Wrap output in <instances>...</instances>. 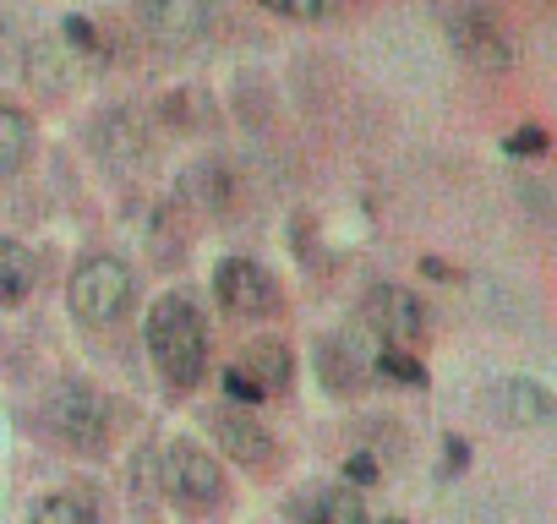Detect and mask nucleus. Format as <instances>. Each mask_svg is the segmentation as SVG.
Instances as JSON below:
<instances>
[{
    "label": "nucleus",
    "mask_w": 557,
    "mask_h": 524,
    "mask_svg": "<svg viewBox=\"0 0 557 524\" xmlns=\"http://www.w3.org/2000/svg\"><path fill=\"white\" fill-rule=\"evenodd\" d=\"M137 301V279L121 257L99 251V257H83L72 269V285H66V307L83 328H115Z\"/></svg>",
    "instance_id": "f03ea898"
},
{
    "label": "nucleus",
    "mask_w": 557,
    "mask_h": 524,
    "mask_svg": "<svg viewBox=\"0 0 557 524\" xmlns=\"http://www.w3.org/2000/svg\"><path fill=\"white\" fill-rule=\"evenodd\" d=\"M61 45L72 50V61H77L83 72H104V66L115 61V50H110L104 28H99L94 17H77V12L61 23Z\"/></svg>",
    "instance_id": "f3484780"
},
{
    "label": "nucleus",
    "mask_w": 557,
    "mask_h": 524,
    "mask_svg": "<svg viewBox=\"0 0 557 524\" xmlns=\"http://www.w3.org/2000/svg\"><path fill=\"white\" fill-rule=\"evenodd\" d=\"M45 415L72 448H88V453L110 448V399L88 377H61L45 399Z\"/></svg>",
    "instance_id": "423d86ee"
},
{
    "label": "nucleus",
    "mask_w": 557,
    "mask_h": 524,
    "mask_svg": "<svg viewBox=\"0 0 557 524\" xmlns=\"http://www.w3.org/2000/svg\"><path fill=\"white\" fill-rule=\"evenodd\" d=\"M39 285V257L17 235H0V307H23Z\"/></svg>",
    "instance_id": "4468645a"
},
{
    "label": "nucleus",
    "mask_w": 557,
    "mask_h": 524,
    "mask_svg": "<svg viewBox=\"0 0 557 524\" xmlns=\"http://www.w3.org/2000/svg\"><path fill=\"white\" fill-rule=\"evenodd\" d=\"M367 328L383 345H421L432 317H426V301L410 296L405 285H372L367 290Z\"/></svg>",
    "instance_id": "1a4fd4ad"
},
{
    "label": "nucleus",
    "mask_w": 557,
    "mask_h": 524,
    "mask_svg": "<svg viewBox=\"0 0 557 524\" xmlns=\"http://www.w3.org/2000/svg\"><path fill=\"white\" fill-rule=\"evenodd\" d=\"M257 7L273 12V17H290V23H323L345 7V0H257Z\"/></svg>",
    "instance_id": "5701e85b"
},
{
    "label": "nucleus",
    "mask_w": 557,
    "mask_h": 524,
    "mask_svg": "<svg viewBox=\"0 0 557 524\" xmlns=\"http://www.w3.org/2000/svg\"><path fill=\"white\" fill-rule=\"evenodd\" d=\"M372 372H377V377H388V383H405V388H421V383H426V366H421L410 350H399V345H383Z\"/></svg>",
    "instance_id": "412c9836"
},
{
    "label": "nucleus",
    "mask_w": 557,
    "mask_h": 524,
    "mask_svg": "<svg viewBox=\"0 0 557 524\" xmlns=\"http://www.w3.org/2000/svg\"><path fill=\"white\" fill-rule=\"evenodd\" d=\"M34 148V115L23 104H0V175H17Z\"/></svg>",
    "instance_id": "a211bd4d"
},
{
    "label": "nucleus",
    "mask_w": 557,
    "mask_h": 524,
    "mask_svg": "<svg viewBox=\"0 0 557 524\" xmlns=\"http://www.w3.org/2000/svg\"><path fill=\"white\" fill-rule=\"evenodd\" d=\"M219 388H224V399H230V410H257L262 399H268V388L235 361V366H224L219 372Z\"/></svg>",
    "instance_id": "4be33fe9"
},
{
    "label": "nucleus",
    "mask_w": 557,
    "mask_h": 524,
    "mask_svg": "<svg viewBox=\"0 0 557 524\" xmlns=\"http://www.w3.org/2000/svg\"><path fill=\"white\" fill-rule=\"evenodd\" d=\"M175 219H181V213H175L170 202H159V208H153L148 246H153V257H159V269H181V257H186V246H191V235H186Z\"/></svg>",
    "instance_id": "aec40b11"
},
{
    "label": "nucleus",
    "mask_w": 557,
    "mask_h": 524,
    "mask_svg": "<svg viewBox=\"0 0 557 524\" xmlns=\"http://www.w3.org/2000/svg\"><path fill=\"white\" fill-rule=\"evenodd\" d=\"M437 23L454 45L459 61H470L475 72H508L513 66V39L503 34V23L481 7V0H437Z\"/></svg>",
    "instance_id": "20e7f679"
},
{
    "label": "nucleus",
    "mask_w": 557,
    "mask_h": 524,
    "mask_svg": "<svg viewBox=\"0 0 557 524\" xmlns=\"http://www.w3.org/2000/svg\"><path fill=\"white\" fill-rule=\"evenodd\" d=\"M143 339H148V361H153L164 388L191 394L202 383V372H208V323H202V307L191 296H159L148 307Z\"/></svg>",
    "instance_id": "f257e3e1"
},
{
    "label": "nucleus",
    "mask_w": 557,
    "mask_h": 524,
    "mask_svg": "<svg viewBox=\"0 0 557 524\" xmlns=\"http://www.w3.org/2000/svg\"><path fill=\"white\" fill-rule=\"evenodd\" d=\"M94 519H99L94 491H50L28 508V524H94Z\"/></svg>",
    "instance_id": "6ab92c4d"
},
{
    "label": "nucleus",
    "mask_w": 557,
    "mask_h": 524,
    "mask_svg": "<svg viewBox=\"0 0 557 524\" xmlns=\"http://www.w3.org/2000/svg\"><path fill=\"white\" fill-rule=\"evenodd\" d=\"M383 524H405V519H383Z\"/></svg>",
    "instance_id": "c85d7f7f"
},
{
    "label": "nucleus",
    "mask_w": 557,
    "mask_h": 524,
    "mask_svg": "<svg viewBox=\"0 0 557 524\" xmlns=\"http://www.w3.org/2000/svg\"><path fill=\"white\" fill-rule=\"evenodd\" d=\"M240 366L268 388V399H273V394H285L290 377H296V355H290V345H285V339H273V334L251 339V345L240 350Z\"/></svg>",
    "instance_id": "2eb2a0df"
},
{
    "label": "nucleus",
    "mask_w": 557,
    "mask_h": 524,
    "mask_svg": "<svg viewBox=\"0 0 557 524\" xmlns=\"http://www.w3.org/2000/svg\"><path fill=\"white\" fill-rule=\"evenodd\" d=\"M23 72H28V83L61 93V88H72V77H77L83 66L72 61V50H66L61 39H34V45H23Z\"/></svg>",
    "instance_id": "dca6fc26"
},
{
    "label": "nucleus",
    "mask_w": 557,
    "mask_h": 524,
    "mask_svg": "<svg viewBox=\"0 0 557 524\" xmlns=\"http://www.w3.org/2000/svg\"><path fill=\"white\" fill-rule=\"evenodd\" d=\"M285 513L296 524H372L361 491H350V486H307L285 502Z\"/></svg>",
    "instance_id": "f8f14e48"
},
{
    "label": "nucleus",
    "mask_w": 557,
    "mask_h": 524,
    "mask_svg": "<svg viewBox=\"0 0 557 524\" xmlns=\"http://www.w3.org/2000/svg\"><path fill=\"white\" fill-rule=\"evenodd\" d=\"M377 475H383L377 453H367V448H361V453H350V459H345V486H350V491H361V486H377Z\"/></svg>",
    "instance_id": "393cba45"
},
{
    "label": "nucleus",
    "mask_w": 557,
    "mask_h": 524,
    "mask_svg": "<svg viewBox=\"0 0 557 524\" xmlns=\"http://www.w3.org/2000/svg\"><path fill=\"white\" fill-rule=\"evenodd\" d=\"M208 437H213V448L224 453V459H235V464H246V470H262V464H273V453H278V442H273V432L251 415V410H208Z\"/></svg>",
    "instance_id": "9b49d317"
},
{
    "label": "nucleus",
    "mask_w": 557,
    "mask_h": 524,
    "mask_svg": "<svg viewBox=\"0 0 557 524\" xmlns=\"http://www.w3.org/2000/svg\"><path fill=\"white\" fill-rule=\"evenodd\" d=\"M88 148H94V159L110 175H143L153 164V121H148V110L132 104V99L104 104L94 115V126H88Z\"/></svg>",
    "instance_id": "7ed1b4c3"
},
{
    "label": "nucleus",
    "mask_w": 557,
    "mask_h": 524,
    "mask_svg": "<svg viewBox=\"0 0 557 524\" xmlns=\"http://www.w3.org/2000/svg\"><path fill=\"white\" fill-rule=\"evenodd\" d=\"M519 202H524L541 224L557 229V180H519Z\"/></svg>",
    "instance_id": "b1692460"
},
{
    "label": "nucleus",
    "mask_w": 557,
    "mask_h": 524,
    "mask_svg": "<svg viewBox=\"0 0 557 524\" xmlns=\"http://www.w3.org/2000/svg\"><path fill=\"white\" fill-rule=\"evenodd\" d=\"M132 17L153 50L186 55L213 34V0H137Z\"/></svg>",
    "instance_id": "6e6552de"
},
{
    "label": "nucleus",
    "mask_w": 557,
    "mask_h": 524,
    "mask_svg": "<svg viewBox=\"0 0 557 524\" xmlns=\"http://www.w3.org/2000/svg\"><path fill=\"white\" fill-rule=\"evenodd\" d=\"M159 491L170 502H181L186 513H208V508H224L230 481L202 442H170L159 453Z\"/></svg>",
    "instance_id": "39448f33"
},
{
    "label": "nucleus",
    "mask_w": 557,
    "mask_h": 524,
    "mask_svg": "<svg viewBox=\"0 0 557 524\" xmlns=\"http://www.w3.org/2000/svg\"><path fill=\"white\" fill-rule=\"evenodd\" d=\"M465 459H470V448L465 442H448V470H465Z\"/></svg>",
    "instance_id": "cd10ccee"
},
{
    "label": "nucleus",
    "mask_w": 557,
    "mask_h": 524,
    "mask_svg": "<svg viewBox=\"0 0 557 524\" xmlns=\"http://www.w3.org/2000/svg\"><path fill=\"white\" fill-rule=\"evenodd\" d=\"M486 410L513 432H541L557 421V394L541 377H497L486 388Z\"/></svg>",
    "instance_id": "9d476101"
},
{
    "label": "nucleus",
    "mask_w": 557,
    "mask_h": 524,
    "mask_svg": "<svg viewBox=\"0 0 557 524\" xmlns=\"http://www.w3.org/2000/svg\"><path fill=\"white\" fill-rule=\"evenodd\" d=\"M17 50H23V39H17V23H12V12H0V72H7V66L17 61Z\"/></svg>",
    "instance_id": "a878e982"
},
{
    "label": "nucleus",
    "mask_w": 557,
    "mask_h": 524,
    "mask_svg": "<svg viewBox=\"0 0 557 524\" xmlns=\"http://www.w3.org/2000/svg\"><path fill=\"white\" fill-rule=\"evenodd\" d=\"M508 153H546V132L541 126H519L508 137Z\"/></svg>",
    "instance_id": "bb28decb"
},
{
    "label": "nucleus",
    "mask_w": 557,
    "mask_h": 524,
    "mask_svg": "<svg viewBox=\"0 0 557 524\" xmlns=\"http://www.w3.org/2000/svg\"><path fill=\"white\" fill-rule=\"evenodd\" d=\"M181 202H191L197 213H208L219 224H230L235 219V175H230V164H219V159L191 164L181 175Z\"/></svg>",
    "instance_id": "ddd939ff"
},
{
    "label": "nucleus",
    "mask_w": 557,
    "mask_h": 524,
    "mask_svg": "<svg viewBox=\"0 0 557 524\" xmlns=\"http://www.w3.org/2000/svg\"><path fill=\"white\" fill-rule=\"evenodd\" d=\"M213 301L224 307V317H240V323H262V317H278L285 296H278V279L262 269L257 257H224L213 269Z\"/></svg>",
    "instance_id": "0eeeda50"
}]
</instances>
